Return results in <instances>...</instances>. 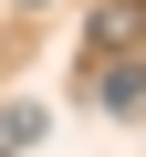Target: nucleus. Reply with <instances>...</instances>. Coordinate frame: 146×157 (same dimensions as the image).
I'll return each mask as SVG.
<instances>
[{
	"label": "nucleus",
	"instance_id": "f257e3e1",
	"mask_svg": "<svg viewBox=\"0 0 146 157\" xmlns=\"http://www.w3.org/2000/svg\"><path fill=\"white\" fill-rule=\"evenodd\" d=\"M94 105H104V115H136V105H146V63H115V73H94Z\"/></svg>",
	"mask_w": 146,
	"mask_h": 157
},
{
	"label": "nucleus",
	"instance_id": "f03ea898",
	"mask_svg": "<svg viewBox=\"0 0 146 157\" xmlns=\"http://www.w3.org/2000/svg\"><path fill=\"white\" fill-rule=\"evenodd\" d=\"M136 32H146V0H104V11H94V52L104 42H136Z\"/></svg>",
	"mask_w": 146,
	"mask_h": 157
},
{
	"label": "nucleus",
	"instance_id": "7ed1b4c3",
	"mask_svg": "<svg viewBox=\"0 0 146 157\" xmlns=\"http://www.w3.org/2000/svg\"><path fill=\"white\" fill-rule=\"evenodd\" d=\"M42 136V105H11V115H0V147H31Z\"/></svg>",
	"mask_w": 146,
	"mask_h": 157
}]
</instances>
